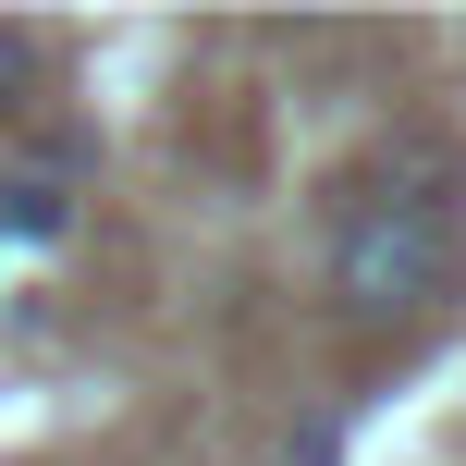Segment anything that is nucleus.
<instances>
[{"instance_id": "nucleus-1", "label": "nucleus", "mask_w": 466, "mask_h": 466, "mask_svg": "<svg viewBox=\"0 0 466 466\" xmlns=\"http://www.w3.org/2000/svg\"><path fill=\"white\" fill-rule=\"evenodd\" d=\"M454 282H466V246H454L442 197H380V209H356L331 233V307L356 331L430 319V307H454Z\"/></svg>"}, {"instance_id": "nucleus-2", "label": "nucleus", "mask_w": 466, "mask_h": 466, "mask_svg": "<svg viewBox=\"0 0 466 466\" xmlns=\"http://www.w3.org/2000/svg\"><path fill=\"white\" fill-rule=\"evenodd\" d=\"M62 221H74V197L49 172H0V233L13 246H62Z\"/></svg>"}, {"instance_id": "nucleus-3", "label": "nucleus", "mask_w": 466, "mask_h": 466, "mask_svg": "<svg viewBox=\"0 0 466 466\" xmlns=\"http://www.w3.org/2000/svg\"><path fill=\"white\" fill-rule=\"evenodd\" d=\"M25 86H37V37H25V25H0V123L25 111Z\"/></svg>"}]
</instances>
